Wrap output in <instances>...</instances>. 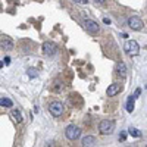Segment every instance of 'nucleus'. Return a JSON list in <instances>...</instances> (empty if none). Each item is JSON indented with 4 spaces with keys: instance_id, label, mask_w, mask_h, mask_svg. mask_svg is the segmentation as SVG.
<instances>
[{
    "instance_id": "f257e3e1",
    "label": "nucleus",
    "mask_w": 147,
    "mask_h": 147,
    "mask_svg": "<svg viewBox=\"0 0 147 147\" xmlns=\"http://www.w3.org/2000/svg\"><path fill=\"white\" fill-rule=\"evenodd\" d=\"M99 129H100L102 134H105V136H110V134L115 131V122L113 121H109V119H105V121L100 122Z\"/></svg>"
},
{
    "instance_id": "f03ea898",
    "label": "nucleus",
    "mask_w": 147,
    "mask_h": 147,
    "mask_svg": "<svg viewBox=\"0 0 147 147\" xmlns=\"http://www.w3.org/2000/svg\"><path fill=\"white\" fill-rule=\"evenodd\" d=\"M124 49H125L127 55H129V56H137L138 52H140V46H138V43H137L136 40H129V41H127Z\"/></svg>"
},
{
    "instance_id": "7ed1b4c3",
    "label": "nucleus",
    "mask_w": 147,
    "mask_h": 147,
    "mask_svg": "<svg viewBox=\"0 0 147 147\" xmlns=\"http://www.w3.org/2000/svg\"><path fill=\"white\" fill-rule=\"evenodd\" d=\"M65 136H66L68 140L75 141V140L81 136V129H80L78 127H75V125H69V127L65 129Z\"/></svg>"
},
{
    "instance_id": "20e7f679",
    "label": "nucleus",
    "mask_w": 147,
    "mask_h": 147,
    "mask_svg": "<svg viewBox=\"0 0 147 147\" xmlns=\"http://www.w3.org/2000/svg\"><path fill=\"white\" fill-rule=\"evenodd\" d=\"M63 105L60 103V102H53V103H50V107H49V110H50V113L53 115V116H60L63 113Z\"/></svg>"
},
{
    "instance_id": "39448f33",
    "label": "nucleus",
    "mask_w": 147,
    "mask_h": 147,
    "mask_svg": "<svg viewBox=\"0 0 147 147\" xmlns=\"http://www.w3.org/2000/svg\"><path fill=\"white\" fill-rule=\"evenodd\" d=\"M84 27H85V31H88L90 34H97L100 31V28H99V24L97 22H94V21H91V19H87L84 22Z\"/></svg>"
},
{
    "instance_id": "423d86ee",
    "label": "nucleus",
    "mask_w": 147,
    "mask_h": 147,
    "mask_svg": "<svg viewBox=\"0 0 147 147\" xmlns=\"http://www.w3.org/2000/svg\"><path fill=\"white\" fill-rule=\"evenodd\" d=\"M128 25L129 28H132L134 31H140L143 28V21L138 18V16H131L128 19Z\"/></svg>"
},
{
    "instance_id": "0eeeda50",
    "label": "nucleus",
    "mask_w": 147,
    "mask_h": 147,
    "mask_svg": "<svg viewBox=\"0 0 147 147\" xmlns=\"http://www.w3.org/2000/svg\"><path fill=\"white\" fill-rule=\"evenodd\" d=\"M56 50H57V47H56V44L52 43V41H46V43L43 44V53H44L46 56H53V55L56 53Z\"/></svg>"
},
{
    "instance_id": "6e6552de",
    "label": "nucleus",
    "mask_w": 147,
    "mask_h": 147,
    "mask_svg": "<svg viewBox=\"0 0 147 147\" xmlns=\"http://www.w3.org/2000/svg\"><path fill=\"white\" fill-rule=\"evenodd\" d=\"M119 91H121V85H119V84H112V85H109L107 90H106V93H107V96H109V97L116 96Z\"/></svg>"
},
{
    "instance_id": "1a4fd4ad",
    "label": "nucleus",
    "mask_w": 147,
    "mask_h": 147,
    "mask_svg": "<svg viewBox=\"0 0 147 147\" xmlns=\"http://www.w3.org/2000/svg\"><path fill=\"white\" fill-rule=\"evenodd\" d=\"M0 46H2L5 50H12V47H13V43H12L10 38H7V37H5V38L0 40Z\"/></svg>"
},
{
    "instance_id": "9d476101",
    "label": "nucleus",
    "mask_w": 147,
    "mask_h": 147,
    "mask_svg": "<svg viewBox=\"0 0 147 147\" xmlns=\"http://www.w3.org/2000/svg\"><path fill=\"white\" fill-rule=\"evenodd\" d=\"M116 74H118L119 77H125L127 75V66H125L124 62H119L116 65Z\"/></svg>"
},
{
    "instance_id": "9b49d317",
    "label": "nucleus",
    "mask_w": 147,
    "mask_h": 147,
    "mask_svg": "<svg viewBox=\"0 0 147 147\" xmlns=\"http://www.w3.org/2000/svg\"><path fill=\"white\" fill-rule=\"evenodd\" d=\"M96 138L93 137V136H87L84 140H82V146L84 147H91V146H96Z\"/></svg>"
},
{
    "instance_id": "f8f14e48",
    "label": "nucleus",
    "mask_w": 147,
    "mask_h": 147,
    "mask_svg": "<svg viewBox=\"0 0 147 147\" xmlns=\"http://www.w3.org/2000/svg\"><path fill=\"white\" fill-rule=\"evenodd\" d=\"M134 102H136V97L129 96V97H128V102H127V110H128L129 113L134 110Z\"/></svg>"
},
{
    "instance_id": "ddd939ff",
    "label": "nucleus",
    "mask_w": 147,
    "mask_h": 147,
    "mask_svg": "<svg viewBox=\"0 0 147 147\" xmlns=\"http://www.w3.org/2000/svg\"><path fill=\"white\" fill-rule=\"evenodd\" d=\"M10 116L13 118L16 122H22V115H21V112H19L18 109H13V110H12V112H10Z\"/></svg>"
},
{
    "instance_id": "4468645a",
    "label": "nucleus",
    "mask_w": 147,
    "mask_h": 147,
    "mask_svg": "<svg viewBox=\"0 0 147 147\" xmlns=\"http://www.w3.org/2000/svg\"><path fill=\"white\" fill-rule=\"evenodd\" d=\"M12 100L10 99H7V97H2L0 99V106H3V107H12Z\"/></svg>"
},
{
    "instance_id": "2eb2a0df",
    "label": "nucleus",
    "mask_w": 147,
    "mask_h": 147,
    "mask_svg": "<svg viewBox=\"0 0 147 147\" xmlns=\"http://www.w3.org/2000/svg\"><path fill=\"white\" fill-rule=\"evenodd\" d=\"M27 74H28L30 78H35L37 75H38V71H37L35 68H28L27 69Z\"/></svg>"
},
{
    "instance_id": "dca6fc26",
    "label": "nucleus",
    "mask_w": 147,
    "mask_h": 147,
    "mask_svg": "<svg viewBox=\"0 0 147 147\" xmlns=\"http://www.w3.org/2000/svg\"><path fill=\"white\" fill-rule=\"evenodd\" d=\"M129 134H131V136L132 137H141V131L140 129H137V128H129Z\"/></svg>"
},
{
    "instance_id": "f3484780",
    "label": "nucleus",
    "mask_w": 147,
    "mask_h": 147,
    "mask_svg": "<svg viewBox=\"0 0 147 147\" xmlns=\"http://www.w3.org/2000/svg\"><path fill=\"white\" fill-rule=\"evenodd\" d=\"M125 138H127V134H121L119 136V141H125Z\"/></svg>"
},
{
    "instance_id": "a211bd4d",
    "label": "nucleus",
    "mask_w": 147,
    "mask_h": 147,
    "mask_svg": "<svg viewBox=\"0 0 147 147\" xmlns=\"http://www.w3.org/2000/svg\"><path fill=\"white\" fill-rule=\"evenodd\" d=\"M140 93H141V88H137V90H136V93H134V97L137 99V97L140 96Z\"/></svg>"
},
{
    "instance_id": "6ab92c4d",
    "label": "nucleus",
    "mask_w": 147,
    "mask_h": 147,
    "mask_svg": "<svg viewBox=\"0 0 147 147\" xmlns=\"http://www.w3.org/2000/svg\"><path fill=\"white\" fill-rule=\"evenodd\" d=\"M5 63H7V65L10 63V57H6V59H5Z\"/></svg>"
},
{
    "instance_id": "aec40b11",
    "label": "nucleus",
    "mask_w": 147,
    "mask_h": 147,
    "mask_svg": "<svg viewBox=\"0 0 147 147\" xmlns=\"http://www.w3.org/2000/svg\"><path fill=\"white\" fill-rule=\"evenodd\" d=\"M103 22H105V24H110V21H109L107 18H105V19H103Z\"/></svg>"
},
{
    "instance_id": "412c9836",
    "label": "nucleus",
    "mask_w": 147,
    "mask_h": 147,
    "mask_svg": "<svg viewBox=\"0 0 147 147\" xmlns=\"http://www.w3.org/2000/svg\"><path fill=\"white\" fill-rule=\"evenodd\" d=\"M96 2H97V3H105L106 0H96Z\"/></svg>"
},
{
    "instance_id": "4be33fe9",
    "label": "nucleus",
    "mask_w": 147,
    "mask_h": 147,
    "mask_svg": "<svg viewBox=\"0 0 147 147\" xmlns=\"http://www.w3.org/2000/svg\"><path fill=\"white\" fill-rule=\"evenodd\" d=\"M74 2H75V3H81V0H74Z\"/></svg>"
},
{
    "instance_id": "5701e85b",
    "label": "nucleus",
    "mask_w": 147,
    "mask_h": 147,
    "mask_svg": "<svg viewBox=\"0 0 147 147\" xmlns=\"http://www.w3.org/2000/svg\"><path fill=\"white\" fill-rule=\"evenodd\" d=\"M3 66V62H2V60H0V68H2Z\"/></svg>"
},
{
    "instance_id": "b1692460",
    "label": "nucleus",
    "mask_w": 147,
    "mask_h": 147,
    "mask_svg": "<svg viewBox=\"0 0 147 147\" xmlns=\"http://www.w3.org/2000/svg\"><path fill=\"white\" fill-rule=\"evenodd\" d=\"M146 146H147V144H146Z\"/></svg>"
}]
</instances>
